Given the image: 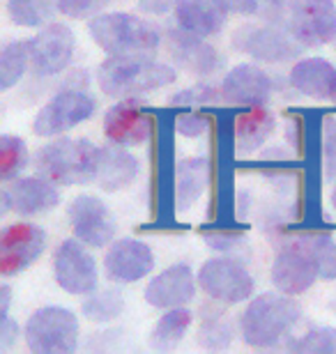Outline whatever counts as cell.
<instances>
[{
	"label": "cell",
	"mask_w": 336,
	"mask_h": 354,
	"mask_svg": "<svg viewBox=\"0 0 336 354\" xmlns=\"http://www.w3.org/2000/svg\"><path fill=\"white\" fill-rule=\"evenodd\" d=\"M97 86L106 97L130 99L157 92L177 81L173 65L154 60V55L109 58L97 67Z\"/></svg>",
	"instance_id": "cell-1"
},
{
	"label": "cell",
	"mask_w": 336,
	"mask_h": 354,
	"mask_svg": "<svg viewBox=\"0 0 336 354\" xmlns=\"http://www.w3.org/2000/svg\"><path fill=\"white\" fill-rule=\"evenodd\" d=\"M302 320V306L285 292H263L249 301L240 317V334L249 348H276Z\"/></svg>",
	"instance_id": "cell-2"
},
{
	"label": "cell",
	"mask_w": 336,
	"mask_h": 354,
	"mask_svg": "<svg viewBox=\"0 0 336 354\" xmlns=\"http://www.w3.org/2000/svg\"><path fill=\"white\" fill-rule=\"evenodd\" d=\"M88 35L109 58L154 55L161 46L159 28L130 12L97 14L88 21Z\"/></svg>",
	"instance_id": "cell-3"
},
{
	"label": "cell",
	"mask_w": 336,
	"mask_h": 354,
	"mask_svg": "<svg viewBox=\"0 0 336 354\" xmlns=\"http://www.w3.org/2000/svg\"><path fill=\"white\" fill-rule=\"evenodd\" d=\"M99 154L102 147H97L88 138L55 136L35 154V168L39 175L48 177L60 187H81V184L97 182Z\"/></svg>",
	"instance_id": "cell-4"
},
{
	"label": "cell",
	"mask_w": 336,
	"mask_h": 354,
	"mask_svg": "<svg viewBox=\"0 0 336 354\" xmlns=\"http://www.w3.org/2000/svg\"><path fill=\"white\" fill-rule=\"evenodd\" d=\"M269 279L278 292L292 297L304 295L306 290L316 286L320 279L316 235L295 237L292 242L283 244L272 263Z\"/></svg>",
	"instance_id": "cell-5"
},
{
	"label": "cell",
	"mask_w": 336,
	"mask_h": 354,
	"mask_svg": "<svg viewBox=\"0 0 336 354\" xmlns=\"http://www.w3.org/2000/svg\"><path fill=\"white\" fill-rule=\"evenodd\" d=\"M78 317L65 306L33 310L24 327L26 348L33 354H69L78 348Z\"/></svg>",
	"instance_id": "cell-6"
},
{
	"label": "cell",
	"mask_w": 336,
	"mask_h": 354,
	"mask_svg": "<svg viewBox=\"0 0 336 354\" xmlns=\"http://www.w3.org/2000/svg\"><path fill=\"white\" fill-rule=\"evenodd\" d=\"M97 111V99L81 86L60 88L48 102L37 111L33 120L35 136L55 138L60 133L76 129L78 124L88 122Z\"/></svg>",
	"instance_id": "cell-7"
},
{
	"label": "cell",
	"mask_w": 336,
	"mask_h": 354,
	"mask_svg": "<svg viewBox=\"0 0 336 354\" xmlns=\"http://www.w3.org/2000/svg\"><path fill=\"white\" fill-rule=\"evenodd\" d=\"M233 48L249 58L265 62V65H281V62L295 60L304 46L292 37L288 28L281 24H242L233 32Z\"/></svg>",
	"instance_id": "cell-8"
},
{
	"label": "cell",
	"mask_w": 336,
	"mask_h": 354,
	"mask_svg": "<svg viewBox=\"0 0 336 354\" xmlns=\"http://www.w3.org/2000/svg\"><path fill=\"white\" fill-rule=\"evenodd\" d=\"M198 286L210 299L233 306V304H242L251 299L256 281L249 274V269L235 258L217 256L205 260L196 274Z\"/></svg>",
	"instance_id": "cell-9"
},
{
	"label": "cell",
	"mask_w": 336,
	"mask_h": 354,
	"mask_svg": "<svg viewBox=\"0 0 336 354\" xmlns=\"http://www.w3.org/2000/svg\"><path fill=\"white\" fill-rule=\"evenodd\" d=\"M76 51V35L67 24L48 21L35 37L28 39L30 72L37 79L58 76L71 65Z\"/></svg>",
	"instance_id": "cell-10"
},
{
	"label": "cell",
	"mask_w": 336,
	"mask_h": 354,
	"mask_svg": "<svg viewBox=\"0 0 336 354\" xmlns=\"http://www.w3.org/2000/svg\"><path fill=\"white\" fill-rule=\"evenodd\" d=\"M53 279L67 295L88 297L97 290V260L81 239L71 237L58 244V249L53 251Z\"/></svg>",
	"instance_id": "cell-11"
},
{
	"label": "cell",
	"mask_w": 336,
	"mask_h": 354,
	"mask_svg": "<svg viewBox=\"0 0 336 354\" xmlns=\"http://www.w3.org/2000/svg\"><path fill=\"white\" fill-rule=\"evenodd\" d=\"M285 28L304 48L327 46L336 39L334 0H292Z\"/></svg>",
	"instance_id": "cell-12"
},
{
	"label": "cell",
	"mask_w": 336,
	"mask_h": 354,
	"mask_svg": "<svg viewBox=\"0 0 336 354\" xmlns=\"http://www.w3.org/2000/svg\"><path fill=\"white\" fill-rule=\"evenodd\" d=\"M46 249V232L35 223L19 221L7 225L0 235V274L3 279L26 272Z\"/></svg>",
	"instance_id": "cell-13"
},
{
	"label": "cell",
	"mask_w": 336,
	"mask_h": 354,
	"mask_svg": "<svg viewBox=\"0 0 336 354\" xmlns=\"http://www.w3.org/2000/svg\"><path fill=\"white\" fill-rule=\"evenodd\" d=\"M67 221L74 237L92 249H102L116 237V218L102 198L92 194H81L69 203Z\"/></svg>",
	"instance_id": "cell-14"
},
{
	"label": "cell",
	"mask_w": 336,
	"mask_h": 354,
	"mask_svg": "<svg viewBox=\"0 0 336 354\" xmlns=\"http://www.w3.org/2000/svg\"><path fill=\"white\" fill-rule=\"evenodd\" d=\"M154 120L145 111L141 97L118 99L109 111L104 113V136L113 145L136 147L152 138Z\"/></svg>",
	"instance_id": "cell-15"
},
{
	"label": "cell",
	"mask_w": 336,
	"mask_h": 354,
	"mask_svg": "<svg viewBox=\"0 0 336 354\" xmlns=\"http://www.w3.org/2000/svg\"><path fill=\"white\" fill-rule=\"evenodd\" d=\"M60 184L44 175L14 177L3 189V212H14L19 216H39L58 207Z\"/></svg>",
	"instance_id": "cell-16"
},
{
	"label": "cell",
	"mask_w": 336,
	"mask_h": 354,
	"mask_svg": "<svg viewBox=\"0 0 336 354\" xmlns=\"http://www.w3.org/2000/svg\"><path fill=\"white\" fill-rule=\"evenodd\" d=\"M154 269V251L143 239L123 237L111 242L104 253V274L106 279L120 286L139 283Z\"/></svg>",
	"instance_id": "cell-17"
},
{
	"label": "cell",
	"mask_w": 336,
	"mask_h": 354,
	"mask_svg": "<svg viewBox=\"0 0 336 354\" xmlns=\"http://www.w3.org/2000/svg\"><path fill=\"white\" fill-rule=\"evenodd\" d=\"M166 46L175 65L187 69L189 74L198 76V79H210L224 65V58L210 41H205L201 35L184 30L180 26L170 28L166 32Z\"/></svg>",
	"instance_id": "cell-18"
},
{
	"label": "cell",
	"mask_w": 336,
	"mask_h": 354,
	"mask_svg": "<svg viewBox=\"0 0 336 354\" xmlns=\"http://www.w3.org/2000/svg\"><path fill=\"white\" fill-rule=\"evenodd\" d=\"M274 88V76H269L260 65L240 62L221 81V99L226 104L242 106V109L265 106L272 99Z\"/></svg>",
	"instance_id": "cell-19"
},
{
	"label": "cell",
	"mask_w": 336,
	"mask_h": 354,
	"mask_svg": "<svg viewBox=\"0 0 336 354\" xmlns=\"http://www.w3.org/2000/svg\"><path fill=\"white\" fill-rule=\"evenodd\" d=\"M196 283L194 269L187 263H175L148 281L143 297L152 308H180L196 297Z\"/></svg>",
	"instance_id": "cell-20"
},
{
	"label": "cell",
	"mask_w": 336,
	"mask_h": 354,
	"mask_svg": "<svg viewBox=\"0 0 336 354\" xmlns=\"http://www.w3.org/2000/svg\"><path fill=\"white\" fill-rule=\"evenodd\" d=\"M173 12L177 26L201 37L219 35L231 14L224 0H177Z\"/></svg>",
	"instance_id": "cell-21"
},
{
	"label": "cell",
	"mask_w": 336,
	"mask_h": 354,
	"mask_svg": "<svg viewBox=\"0 0 336 354\" xmlns=\"http://www.w3.org/2000/svg\"><path fill=\"white\" fill-rule=\"evenodd\" d=\"M290 86L313 99L336 97V67L325 58H302L292 65Z\"/></svg>",
	"instance_id": "cell-22"
},
{
	"label": "cell",
	"mask_w": 336,
	"mask_h": 354,
	"mask_svg": "<svg viewBox=\"0 0 336 354\" xmlns=\"http://www.w3.org/2000/svg\"><path fill=\"white\" fill-rule=\"evenodd\" d=\"M276 127V120L263 106H249L233 120V140L240 154H251L265 145Z\"/></svg>",
	"instance_id": "cell-23"
},
{
	"label": "cell",
	"mask_w": 336,
	"mask_h": 354,
	"mask_svg": "<svg viewBox=\"0 0 336 354\" xmlns=\"http://www.w3.org/2000/svg\"><path fill=\"white\" fill-rule=\"evenodd\" d=\"M141 161L136 154L123 150L120 145H106L102 147L99 154V173H97V184L109 194L127 189L130 184L139 177Z\"/></svg>",
	"instance_id": "cell-24"
},
{
	"label": "cell",
	"mask_w": 336,
	"mask_h": 354,
	"mask_svg": "<svg viewBox=\"0 0 336 354\" xmlns=\"http://www.w3.org/2000/svg\"><path fill=\"white\" fill-rule=\"evenodd\" d=\"M210 182V161L205 157L184 159L175 166L173 175V203L177 209H191L201 201L203 191Z\"/></svg>",
	"instance_id": "cell-25"
},
{
	"label": "cell",
	"mask_w": 336,
	"mask_h": 354,
	"mask_svg": "<svg viewBox=\"0 0 336 354\" xmlns=\"http://www.w3.org/2000/svg\"><path fill=\"white\" fill-rule=\"evenodd\" d=\"M194 322L191 310L184 306L180 308H168L159 320H157L152 334H150V348L157 352H168L175 350L182 343V338L187 336V331Z\"/></svg>",
	"instance_id": "cell-26"
},
{
	"label": "cell",
	"mask_w": 336,
	"mask_h": 354,
	"mask_svg": "<svg viewBox=\"0 0 336 354\" xmlns=\"http://www.w3.org/2000/svg\"><path fill=\"white\" fill-rule=\"evenodd\" d=\"M30 69V53H28V39L7 41L0 51V90L7 92Z\"/></svg>",
	"instance_id": "cell-27"
},
{
	"label": "cell",
	"mask_w": 336,
	"mask_h": 354,
	"mask_svg": "<svg viewBox=\"0 0 336 354\" xmlns=\"http://www.w3.org/2000/svg\"><path fill=\"white\" fill-rule=\"evenodd\" d=\"M83 315L90 322H113L123 315L125 310V295L116 288H106V290H95L88 295V299L83 301Z\"/></svg>",
	"instance_id": "cell-28"
},
{
	"label": "cell",
	"mask_w": 336,
	"mask_h": 354,
	"mask_svg": "<svg viewBox=\"0 0 336 354\" xmlns=\"http://www.w3.org/2000/svg\"><path fill=\"white\" fill-rule=\"evenodd\" d=\"M58 3L55 0H7V14L17 26L39 28L53 19Z\"/></svg>",
	"instance_id": "cell-29"
},
{
	"label": "cell",
	"mask_w": 336,
	"mask_h": 354,
	"mask_svg": "<svg viewBox=\"0 0 336 354\" xmlns=\"http://www.w3.org/2000/svg\"><path fill=\"white\" fill-rule=\"evenodd\" d=\"M231 14L238 17H260L269 24H285L292 0H224Z\"/></svg>",
	"instance_id": "cell-30"
},
{
	"label": "cell",
	"mask_w": 336,
	"mask_h": 354,
	"mask_svg": "<svg viewBox=\"0 0 336 354\" xmlns=\"http://www.w3.org/2000/svg\"><path fill=\"white\" fill-rule=\"evenodd\" d=\"M28 157L30 154H28L26 140L5 133L0 138V177H3V182H10L14 177H19L21 171L28 166Z\"/></svg>",
	"instance_id": "cell-31"
},
{
	"label": "cell",
	"mask_w": 336,
	"mask_h": 354,
	"mask_svg": "<svg viewBox=\"0 0 336 354\" xmlns=\"http://www.w3.org/2000/svg\"><path fill=\"white\" fill-rule=\"evenodd\" d=\"M288 348L302 354H336V327H313Z\"/></svg>",
	"instance_id": "cell-32"
},
{
	"label": "cell",
	"mask_w": 336,
	"mask_h": 354,
	"mask_svg": "<svg viewBox=\"0 0 336 354\" xmlns=\"http://www.w3.org/2000/svg\"><path fill=\"white\" fill-rule=\"evenodd\" d=\"M217 99H221V88L217 90L210 83H196L191 88H184L180 92H175L170 97V106H177V109H201V106L214 104Z\"/></svg>",
	"instance_id": "cell-33"
},
{
	"label": "cell",
	"mask_w": 336,
	"mask_h": 354,
	"mask_svg": "<svg viewBox=\"0 0 336 354\" xmlns=\"http://www.w3.org/2000/svg\"><path fill=\"white\" fill-rule=\"evenodd\" d=\"M231 329L224 315H212L201 324V345L205 348H228Z\"/></svg>",
	"instance_id": "cell-34"
},
{
	"label": "cell",
	"mask_w": 336,
	"mask_h": 354,
	"mask_svg": "<svg viewBox=\"0 0 336 354\" xmlns=\"http://www.w3.org/2000/svg\"><path fill=\"white\" fill-rule=\"evenodd\" d=\"M58 3V12L67 19H92L97 14H102V10L111 0H55Z\"/></svg>",
	"instance_id": "cell-35"
},
{
	"label": "cell",
	"mask_w": 336,
	"mask_h": 354,
	"mask_svg": "<svg viewBox=\"0 0 336 354\" xmlns=\"http://www.w3.org/2000/svg\"><path fill=\"white\" fill-rule=\"evenodd\" d=\"M318 244V263H320V279L336 281V239L330 235H316Z\"/></svg>",
	"instance_id": "cell-36"
},
{
	"label": "cell",
	"mask_w": 336,
	"mask_h": 354,
	"mask_svg": "<svg viewBox=\"0 0 336 354\" xmlns=\"http://www.w3.org/2000/svg\"><path fill=\"white\" fill-rule=\"evenodd\" d=\"M207 115H201V113H180L173 122L175 133H180L184 138H198L207 131Z\"/></svg>",
	"instance_id": "cell-37"
},
{
	"label": "cell",
	"mask_w": 336,
	"mask_h": 354,
	"mask_svg": "<svg viewBox=\"0 0 336 354\" xmlns=\"http://www.w3.org/2000/svg\"><path fill=\"white\" fill-rule=\"evenodd\" d=\"M323 159L330 177L336 175V118H325L323 122Z\"/></svg>",
	"instance_id": "cell-38"
},
{
	"label": "cell",
	"mask_w": 336,
	"mask_h": 354,
	"mask_svg": "<svg viewBox=\"0 0 336 354\" xmlns=\"http://www.w3.org/2000/svg\"><path fill=\"white\" fill-rule=\"evenodd\" d=\"M19 341V324L10 315L0 317V352L12 350V345Z\"/></svg>",
	"instance_id": "cell-39"
},
{
	"label": "cell",
	"mask_w": 336,
	"mask_h": 354,
	"mask_svg": "<svg viewBox=\"0 0 336 354\" xmlns=\"http://www.w3.org/2000/svg\"><path fill=\"white\" fill-rule=\"evenodd\" d=\"M205 239L210 242L212 249H217V251H228V249H233L235 244L240 242V237L238 235H231V232H205Z\"/></svg>",
	"instance_id": "cell-40"
},
{
	"label": "cell",
	"mask_w": 336,
	"mask_h": 354,
	"mask_svg": "<svg viewBox=\"0 0 336 354\" xmlns=\"http://www.w3.org/2000/svg\"><path fill=\"white\" fill-rule=\"evenodd\" d=\"M177 0H139L141 12L148 14H166L170 10H175Z\"/></svg>",
	"instance_id": "cell-41"
},
{
	"label": "cell",
	"mask_w": 336,
	"mask_h": 354,
	"mask_svg": "<svg viewBox=\"0 0 336 354\" xmlns=\"http://www.w3.org/2000/svg\"><path fill=\"white\" fill-rule=\"evenodd\" d=\"M10 304H12V288L3 286L0 288V317L10 315Z\"/></svg>",
	"instance_id": "cell-42"
},
{
	"label": "cell",
	"mask_w": 336,
	"mask_h": 354,
	"mask_svg": "<svg viewBox=\"0 0 336 354\" xmlns=\"http://www.w3.org/2000/svg\"><path fill=\"white\" fill-rule=\"evenodd\" d=\"M330 308H332V310H334V313H336V299H334V301L330 304Z\"/></svg>",
	"instance_id": "cell-43"
},
{
	"label": "cell",
	"mask_w": 336,
	"mask_h": 354,
	"mask_svg": "<svg viewBox=\"0 0 336 354\" xmlns=\"http://www.w3.org/2000/svg\"><path fill=\"white\" fill-rule=\"evenodd\" d=\"M334 102H336V97H334Z\"/></svg>",
	"instance_id": "cell-44"
}]
</instances>
